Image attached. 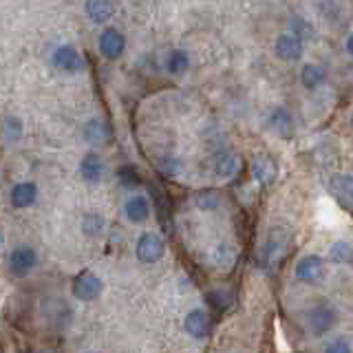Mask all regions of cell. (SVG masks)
I'll use <instances>...</instances> for the list:
<instances>
[{
	"instance_id": "1",
	"label": "cell",
	"mask_w": 353,
	"mask_h": 353,
	"mask_svg": "<svg viewBox=\"0 0 353 353\" xmlns=\"http://www.w3.org/2000/svg\"><path fill=\"white\" fill-rule=\"evenodd\" d=\"M102 287L104 283L97 274L84 270L73 279V296L77 301H95V298L102 294Z\"/></svg>"
},
{
	"instance_id": "2",
	"label": "cell",
	"mask_w": 353,
	"mask_h": 353,
	"mask_svg": "<svg viewBox=\"0 0 353 353\" xmlns=\"http://www.w3.org/2000/svg\"><path fill=\"white\" fill-rule=\"evenodd\" d=\"M165 243L157 234H141L137 241V259L141 263H157L163 256Z\"/></svg>"
},
{
	"instance_id": "3",
	"label": "cell",
	"mask_w": 353,
	"mask_h": 353,
	"mask_svg": "<svg viewBox=\"0 0 353 353\" xmlns=\"http://www.w3.org/2000/svg\"><path fill=\"white\" fill-rule=\"evenodd\" d=\"M124 49H126V40L117 29L108 27L102 31V36H99V51H102L104 58L117 60L119 55L124 53Z\"/></svg>"
},
{
	"instance_id": "4",
	"label": "cell",
	"mask_w": 353,
	"mask_h": 353,
	"mask_svg": "<svg viewBox=\"0 0 353 353\" xmlns=\"http://www.w3.org/2000/svg\"><path fill=\"white\" fill-rule=\"evenodd\" d=\"M33 265H36V250L29 248V245H20L11 252L9 256V268L14 276H27Z\"/></svg>"
},
{
	"instance_id": "5",
	"label": "cell",
	"mask_w": 353,
	"mask_h": 353,
	"mask_svg": "<svg viewBox=\"0 0 353 353\" xmlns=\"http://www.w3.org/2000/svg\"><path fill=\"white\" fill-rule=\"evenodd\" d=\"M323 274H325V263L320 256H314V254L301 259L296 265V276L305 283H316L318 279H323Z\"/></svg>"
},
{
	"instance_id": "6",
	"label": "cell",
	"mask_w": 353,
	"mask_h": 353,
	"mask_svg": "<svg viewBox=\"0 0 353 353\" xmlns=\"http://www.w3.org/2000/svg\"><path fill=\"white\" fill-rule=\"evenodd\" d=\"M274 51L279 55L281 60H287V62H294L301 58L303 53V42L298 40L292 33H283V36L276 38V44H274Z\"/></svg>"
},
{
	"instance_id": "7",
	"label": "cell",
	"mask_w": 353,
	"mask_h": 353,
	"mask_svg": "<svg viewBox=\"0 0 353 353\" xmlns=\"http://www.w3.org/2000/svg\"><path fill=\"white\" fill-rule=\"evenodd\" d=\"M334 320H336L334 309H329L325 305L314 307L307 316V323H309V327H312L314 334H325V331H329L331 327H334Z\"/></svg>"
},
{
	"instance_id": "8",
	"label": "cell",
	"mask_w": 353,
	"mask_h": 353,
	"mask_svg": "<svg viewBox=\"0 0 353 353\" xmlns=\"http://www.w3.org/2000/svg\"><path fill=\"white\" fill-rule=\"evenodd\" d=\"M185 331L190 334L192 338L203 340L210 334V316L203 312V309H194L185 316Z\"/></svg>"
},
{
	"instance_id": "9",
	"label": "cell",
	"mask_w": 353,
	"mask_h": 353,
	"mask_svg": "<svg viewBox=\"0 0 353 353\" xmlns=\"http://www.w3.org/2000/svg\"><path fill=\"white\" fill-rule=\"evenodd\" d=\"M53 64L58 66L60 71L75 73L82 69V58L77 55V51L73 47H60L53 53Z\"/></svg>"
},
{
	"instance_id": "10",
	"label": "cell",
	"mask_w": 353,
	"mask_h": 353,
	"mask_svg": "<svg viewBox=\"0 0 353 353\" xmlns=\"http://www.w3.org/2000/svg\"><path fill=\"white\" fill-rule=\"evenodd\" d=\"M84 9H86V16L91 18L95 25H104V22L110 20L115 14L113 0H86Z\"/></svg>"
},
{
	"instance_id": "11",
	"label": "cell",
	"mask_w": 353,
	"mask_h": 353,
	"mask_svg": "<svg viewBox=\"0 0 353 353\" xmlns=\"http://www.w3.org/2000/svg\"><path fill=\"white\" fill-rule=\"evenodd\" d=\"M126 216L132 223H143L150 214V203L146 196H130L126 201Z\"/></svg>"
},
{
	"instance_id": "12",
	"label": "cell",
	"mask_w": 353,
	"mask_h": 353,
	"mask_svg": "<svg viewBox=\"0 0 353 353\" xmlns=\"http://www.w3.org/2000/svg\"><path fill=\"white\" fill-rule=\"evenodd\" d=\"M36 194H38V188L25 181V183H18L14 185L11 190V205L14 208H29L33 201H36Z\"/></svg>"
},
{
	"instance_id": "13",
	"label": "cell",
	"mask_w": 353,
	"mask_h": 353,
	"mask_svg": "<svg viewBox=\"0 0 353 353\" xmlns=\"http://www.w3.org/2000/svg\"><path fill=\"white\" fill-rule=\"evenodd\" d=\"M80 172H82V176L86 181L97 183L99 179H102V174H104V163L95 152H88L86 157L82 159V163H80Z\"/></svg>"
},
{
	"instance_id": "14",
	"label": "cell",
	"mask_w": 353,
	"mask_h": 353,
	"mask_svg": "<svg viewBox=\"0 0 353 353\" xmlns=\"http://www.w3.org/2000/svg\"><path fill=\"white\" fill-rule=\"evenodd\" d=\"M270 126L276 135L281 137H292V130H294V121L292 115L287 113L285 108H274V113L270 115Z\"/></svg>"
},
{
	"instance_id": "15",
	"label": "cell",
	"mask_w": 353,
	"mask_h": 353,
	"mask_svg": "<svg viewBox=\"0 0 353 353\" xmlns=\"http://www.w3.org/2000/svg\"><path fill=\"white\" fill-rule=\"evenodd\" d=\"M285 248H287L285 234H281V230H274V234L270 236L268 245H265V252H263L265 261H268V263H276L285 254Z\"/></svg>"
},
{
	"instance_id": "16",
	"label": "cell",
	"mask_w": 353,
	"mask_h": 353,
	"mask_svg": "<svg viewBox=\"0 0 353 353\" xmlns=\"http://www.w3.org/2000/svg\"><path fill=\"white\" fill-rule=\"evenodd\" d=\"M252 172L261 183H270L276 176V163L270 157H256L252 163Z\"/></svg>"
},
{
	"instance_id": "17",
	"label": "cell",
	"mask_w": 353,
	"mask_h": 353,
	"mask_svg": "<svg viewBox=\"0 0 353 353\" xmlns=\"http://www.w3.org/2000/svg\"><path fill=\"white\" fill-rule=\"evenodd\" d=\"M188 66H190V58H188V53L183 49H174L170 51L168 60H165V69L172 75H181L188 71Z\"/></svg>"
},
{
	"instance_id": "18",
	"label": "cell",
	"mask_w": 353,
	"mask_h": 353,
	"mask_svg": "<svg viewBox=\"0 0 353 353\" xmlns=\"http://www.w3.org/2000/svg\"><path fill=\"white\" fill-rule=\"evenodd\" d=\"M239 170V157L236 154H221L219 161H216V174L219 176H223V179H230V176H234Z\"/></svg>"
},
{
	"instance_id": "19",
	"label": "cell",
	"mask_w": 353,
	"mask_h": 353,
	"mask_svg": "<svg viewBox=\"0 0 353 353\" xmlns=\"http://www.w3.org/2000/svg\"><path fill=\"white\" fill-rule=\"evenodd\" d=\"M301 82L305 88H316L320 82H323V71H320L316 64H305L303 73H301Z\"/></svg>"
},
{
	"instance_id": "20",
	"label": "cell",
	"mask_w": 353,
	"mask_h": 353,
	"mask_svg": "<svg viewBox=\"0 0 353 353\" xmlns=\"http://www.w3.org/2000/svg\"><path fill=\"white\" fill-rule=\"evenodd\" d=\"M208 301L210 305H214L216 309H228L232 305V294L230 290H223V287H216L208 294Z\"/></svg>"
},
{
	"instance_id": "21",
	"label": "cell",
	"mask_w": 353,
	"mask_h": 353,
	"mask_svg": "<svg viewBox=\"0 0 353 353\" xmlns=\"http://www.w3.org/2000/svg\"><path fill=\"white\" fill-rule=\"evenodd\" d=\"M117 176H119V183L124 188H137L141 181H139V174L135 172V168H130V165H124V168L117 170Z\"/></svg>"
},
{
	"instance_id": "22",
	"label": "cell",
	"mask_w": 353,
	"mask_h": 353,
	"mask_svg": "<svg viewBox=\"0 0 353 353\" xmlns=\"http://www.w3.org/2000/svg\"><path fill=\"white\" fill-rule=\"evenodd\" d=\"M351 256H353V250L345 241H340V243H336L334 248H331V259H334L336 263H349Z\"/></svg>"
},
{
	"instance_id": "23",
	"label": "cell",
	"mask_w": 353,
	"mask_h": 353,
	"mask_svg": "<svg viewBox=\"0 0 353 353\" xmlns=\"http://www.w3.org/2000/svg\"><path fill=\"white\" fill-rule=\"evenodd\" d=\"M194 201L199 208H203V210H212L219 205V192L216 190H203V192H199L194 196Z\"/></svg>"
},
{
	"instance_id": "24",
	"label": "cell",
	"mask_w": 353,
	"mask_h": 353,
	"mask_svg": "<svg viewBox=\"0 0 353 353\" xmlns=\"http://www.w3.org/2000/svg\"><path fill=\"white\" fill-rule=\"evenodd\" d=\"M5 124H7V126H5V137H7V141H9V143L18 141L20 135H22V121H20L18 117H7Z\"/></svg>"
},
{
	"instance_id": "25",
	"label": "cell",
	"mask_w": 353,
	"mask_h": 353,
	"mask_svg": "<svg viewBox=\"0 0 353 353\" xmlns=\"http://www.w3.org/2000/svg\"><path fill=\"white\" fill-rule=\"evenodd\" d=\"M84 135H86L88 141L97 143V141H102V139H104L106 132H104V128H102V124H99V121H91V124H86Z\"/></svg>"
},
{
	"instance_id": "26",
	"label": "cell",
	"mask_w": 353,
	"mask_h": 353,
	"mask_svg": "<svg viewBox=\"0 0 353 353\" xmlns=\"http://www.w3.org/2000/svg\"><path fill=\"white\" fill-rule=\"evenodd\" d=\"M99 228H102V219H99V216L88 214V216L84 219V230H86V234L95 236L97 232H99Z\"/></svg>"
},
{
	"instance_id": "27",
	"label": "cell",
	"mask_w": 353,
	"mask_h": 353,
	"mask_svg": "<svg viewBox=\"0 0 353 353\" xmlns=\"http://www.w3.org/2000/svg\"><path fill=\"white\" fill-rule=\"evenodd\" d=\"M325 351H329V353H347V351H351V347H349V342L345 338H336L325 347Z\"/></svg>"
},
{
	"instance_id": "28",
	"label": "cell",
	"mask_w": 353,
	"mask_h": 353,
	"mask_svg": "<svg viewBox=\"0 0 353 353\" xmlns=\"http://www.w3.org/2000/svg\"><path fill=\"white\" fill-rule=\"evenodd\" d=\"M159 165H161V170L163 172H168V174H174V172H179V159H163V161H159Z\"/></svg>"
},
{
	"instance_id": "29",
	"label": "cell",
	"mask_w": 353,
	"mask_h": 353,
	"mask_svg": "<svg viewBox=\"0 0 353 353\" xmlns=\"http://www.w3.org/2000/svg\"><path fill=\"white\" fill-rule=\"evenodd\" d=\"M340 188H342V190H345L349 196H353V172H351V174H347V176H342Z\"/></svg>"
},
{
	"instance_id": "30",
	"label": "cell",
	"mask_w": 353,
	"mask_h": 353,
	"mask_svg": "<svg viewBox=\"0 0 353 353\" xmlns=\"http://www.w3.org/2000/svg\"><path fill=\"white\" fill-rule=\"evenodd\" d=\"M347 51H349V55L353 58V33H351V36L347 38Z\"/></svg>"
},
{
	"instance_id": "31",
	"label": "cell",
	"mask_w": 353,
	"mask_h": 353,
	"mask_svg": "<svg viewBox=\"0 0 353 353\" xmlns=\"http://www.w3.org/2000/svg\"><path fill=\"white\" fill-rule=\"evenodd\" d=\"M351 124H353V117H351Z\"/></svg>"
}]
</instances>
